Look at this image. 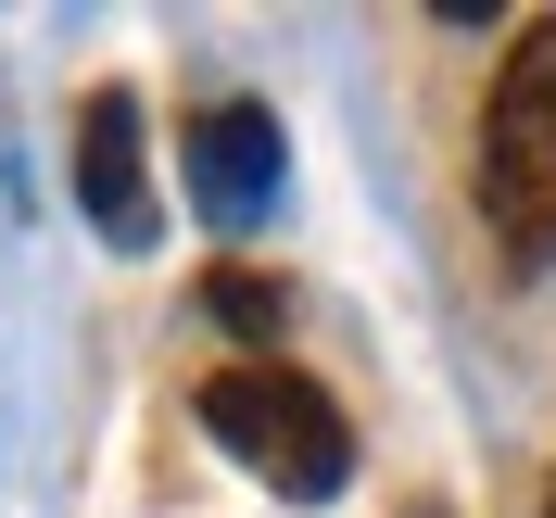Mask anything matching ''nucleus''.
<instances>
[{
	"instance_id": "nucleus-4",
	"label": "nucleus",
	"mask_w": 556,
	"mask_h": 518,
	"mask_svg": "<svg viewBox=\"0 0 556 518\" xmlns=\"http://www.w3.org/2000/svg\"><path fill=\"white\" fill-rule=\"evenodd\" d=\"M76 203H89V228L114 253H152V228H165V203H152V139H139L127 89H102L89 127H76Z\"/></svg>"
},
{
	"instance_id": "nucleus-2",
	"label": "nucleus",
	"mask_w": 556,
	"mask_h": 518,
	"mask_svg": "<svg viewBox=\"0 0 556 518\" xmlns=\"http://www.w3.org/2000/svg\"><path fill=\"white\" fill-rule=\"evenodd\" d=\"M203 430L241 455L266 493H291V506H316V493L354 481L342 405H329L316 380H291V367H228V380H203Z\"/></svg>"
},
{
	"instance_id": "nucleus-6",
	"label": "nucleus",
	"mask_w": 556,
	"mask_h": 518,
	"mask_svg": "<svg viewBox=\"0 0 556 518\" xmlns=\"http://www.w3.org/2000/svg\"><path fill=\"white\" fill-rule=\"evenodd\" d=\"M544 518H556V493H544Z\"/></svg>"
},
{
	"instance_id": "nucleus-3",
	"label": "nucleus",
	"mask_w": 556,
	"mask_h": 518,
	"mask_svg": "<svg viewBox=\"0 0 556 518\" xmlns=\"http://www.w3.org/2000/svg\"><path fill=\"white\" fill-rule=\"evenodd\" d=\"M177 177H190V203H203L215 228H253V215L278 203V177H291V139H278L266 102H203L190 139H177Z\"/></svg>"
},
{
	"instance_id": "nucleus-1",
	"label": "nucleus",
	"mask_w": 556,
	"mask_h": 518,
	"mask_svg": "<svg viewBox=\"0 0 556 518\" xmlns=\"http://www.w3.org/2000/svg\"><path fill=\"white\" fill-rule=\"evenodd\" d=\"M481 215L506 266H556V13L506 38V76L481 102Z\"/></svg>"
},
{
	"instance_id": "nucleus-7",
	"label": "nucleus",
	"mask_w": 556,
	"mask_h": 518,
	"mask_svg": "<svg viewBox=\"0 0 556 518\" xmlns=\"http://www.w3.org/2000/svg\"><path fill=\"white\" fill-rule=\"evenodd\" d=\"M417 518H430V506H417Z\"/></svg>"
},
{
	"instance_id": "nucleus-5",
	"label": "nucleus",
	"mask_w": 556,
	"mask_h": 518,
	"mask_svg": "<svg viewBox=\"0 0 556 518\" xmlns=\"http://www.w3.org/2000/svg\"><path fill=\"white\" fill-rule=\"evenodd\" d=\"M203 316H215V329H241V342H278L291 291H278V278H253V266H215V278H203Z\"/></svg>"
}]
</instances>
